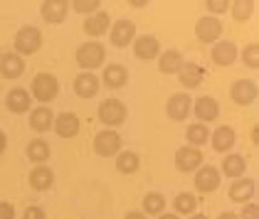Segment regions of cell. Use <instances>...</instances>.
<instances>
[{
    "label": "cell",
    "mask_w": 259,
    "mask_h": 219,
    "mask_svg": "<svg viewBox=\"0 0 259 219\" xmlns=\"http://www.w3.org/2000/svg\"><path fill=\"white\" fill-rule=\"evenodd\" d=\"M30 91H32L30 96H35L40 103H50V101L57 99V94H60V81L50 72H40V74H35Z\"/></svg>",
    "instance_id": "obj_1"
},
{
    "label": "cell",
    "mask_w": 259,
    "mask_h": 219,
    "mask_svg": "<svg viewBox=\"0 0 259 219\" xmlns=\"http://www.w3.org/2000/svg\"><path fill=\"white\" fill-rule=\"evenodd\" d=\"M106 60V47L101 44V42H84L79 44V49H77V64H79L84 72H94V69H99L101 64Z\"/></svg>",
    "instance_id": "obj_2"
},
{
    "label": "cell",
    "mask_w": 259,
    "mask_h": 219,
    "mask_svg": "<svg viewBox=\"0 0 259 219\" xmlns=\"http://www.w3.org/2000/svg\"><path fill=\"white\" fill-rule=\"evenodd\" d=\"M99 121L106 126V128H114V126H121L126 121V103L119 99H104L99 103Z\"/></svg>",
    "instance_id": "obj_3"
},
{
    "label": "cell",
    "mask_w": 259,
    "mask_h": 219,
    "mask_svg": "<svg viewBox=\"0 0 259 219\" xmlns=\"http://www.w3.org/2000/svg\"><path fill=\"white\" fill-rule=\"evenodd\" d=\"M42 47V32L37 27H32V25H25L18 30V35H15V52L18 54H35L37 49Z\"/></svg>",
    "instance_id": "obj_4"
},
{
    "label": "cell",
    "mask_w": 259,
    "mask_h": 219,
    "mask_svg": "<svg viewBox=\"0 0 259 219\" xmlns=\"http://www.w3.org/2000/svg\"><path fill=\"white\" fill-rule=\"evenodd\" d=\"M94 153L101 158H111L121 153V136L111 128H104L94 136Z\"/></svg>",
    "instance_id": "obj_5"
},
{
    "label": "cell",
    "mask_w": 259,
    "mask_h": 219,
    "mask_svg": "<svg viewBox=\"0 0 259 219\" xmlns=\"http://www.w3.org/2000/svg\"><path fill=\"white\" fill-rule=\"evenodd\" d=\"M136 40V25L134 20H116L111 22V27H109V42L114 44V47H128L131 42Z\"/></svg>",
    "instance_id": "obj_6"
},
{
    "label": "cell",
    "mask_w": 259,
    "mask_h": 219,
    "mask_svg": "<svg viewBox=\"0 0 259 219\" xmlns=\"http://www.w3.org/2000/svg\"><path fill=\"white\" fill-rule=\"evenodd\" d=\"M259 96V89L254 81L249 79H237L230 86V99L235 101L237 106H252Z\"/></svg>",
    "instance_id": "obj_7"
},
{
    "label": "cell",
    "mask_w": 259,
    "mask_h": 219,
    "mask_svg": "<svg viewBox=\"0 0 259 219\" xmlns=\"http://www.w3.org/2000/svg\"><path fill=\"white\" fill-rule=\"evenodd\" d=\"M222 20L220 18H212V15H205L195 22V37H198L202 44H210V42H218L220 35H222Z\"/></svg>",
    "instance_id": "obj_8"
},
{
    "label": "cell",
    "mask_w": 259,
    "mask_h": 219,
    "mask_svg": "<svg viewBox=\"0 0 259 219\" xmlns=\"http://www.w3.org/2000/svg\"><path fill=\"white\" fill-rule=\"evenodd\" d=\"M165 114L173 121H185L193 114V99L190 94H173L168 103H165Z\"/></svg>",
    "instance_id": "obj_9"
},
{
    "label": "cell",
    "mask_w": 259,
    "mask_h": 219,
    "mask_svg": "<svg viewBox=\"0 0 259 219\" xmlns=\"http://www.w3.org/2000/svg\"><path fill=\"white\" fill-rule=\"evenodd\" d=\"M40 15L42 20L50 22V25H60L69 15V3L67 0H45L40 5Z\"/></svg>",
    "instance_id": "obj_10"
},
{
    "label": "cell",
    "mask_w": 259,
    "mask_h": 219,
    "mask_svg": "<svg viewBox=\"0 0 259 219\" xmlns=\"http://www.w3.org/2000/svg\"><path fill=\"white\" fill-rule=\"evenodd\" d=\"M218 187H220V170L215 165H200L198 173H195V190L210 195Z\"/></svg>",
    "instance_id": "obj_11"
},
{
    "label": "cell",
    "mask_w": 259,
    "mask_h": 219,
    "mask_svg": "<svg viewBox=\"0 0 259 219\" xmlns=\"http://www.w3.org/2000/svg\"><path fill=\"white\" fill-rule=\"evenodd\" d=\"M200 165H202V153L200 148H190V145H183L176 150V168L180 173H195Z\"/></svg>",
    "instance_id": "obj_12"
},
{
    "label": "cell",
    "mask_w": 259,
    "mask_h": 219,
    "mask_svg": "<svg viewBox=\"0 0 259 219\" xmlns=\"http://www.w3.org/2000/svg\"><path fill=\"white\" fill-rule=\"evenodd\" d=\"M22 74H25V60L18 52L0 54V77L3 79H18Z\"/></svg>",
    "instance_id": "obj_13"
},
{
    "label": "cell",
    "mask_w": 259,
    "mask_h": 219,
    "mask_svg": "<svg viewBox=\"0 0 259 219\" xmlns=\"http://www.w3.org/2000/svg\"><path fill=\"white\" fill-rule=\"evenodd\" d=\"M193 116L198 119V123H210L220 116V103L212 96H200L198 101H193Z\"/></svg>",
    "instance_id": "obj_14"
},
{
    "label": "cell",
    "mask_w": 259,
    "mask_h": 219,
    "mask_svg": "<svg viewBox=\"0 0 259 219\" xmlns=\"http://www.w3.org/2000/svg\"><path fill=\"white\" fill-rule=\"evenodd\" d=\"M134 54L143 62H151V60H158L160 54V42L153 37V35H141L134 40Z\"/></svg>",
    "instance_id": "obj_15"
},
{
    "label": "cell",
    "mask_w": 259,
    "mask_h": 219,
    "mask_svg": "<svg viewBox=\"0 0 259 219\" xmlns=\"http://www.w3.org/2000/svg\"><path fill=\"white\" fill-rule=\"evenodd\" d=\"M210 60L215 62L218 67H232L235 60H237V44L230 40L215 42V47H212V52H210Z\"/></svg>",
    "instance_id": "obj_16"
},
{
    "label": "cell",
    "mask_w": 259,
    "mask_h": 219,
    "mask_svg": "<svg viewBox=\"0 0 259 219\" xmlns=\"http://www.w3.org/2000/svg\"><path fill=\"white\" fill-rule=\"evenodd\" d=\"M254 195H257V182L252 178H239L230 185V199H232V202L247 204Z\"/></svg>",
    "instance_id": "obj_17"
},
{
    "label": "cell",
    "mask_w": 259,
    "mask_h": 219,
    "mask_svg": "<svg viewBox=\"0 0 259 219\" xmlns=\"http://www.w3.org/2000/svg\"><path fill=\"white\" fill-rule=\"evenodd\" d=\"M74 94H77L79 99H92V96H97V94H99V77L92 74V72H81V74H77V79H74Z\"/></svg>",
    "instance_id": "obj_18"
},
{
    "label": "cell",
    "mask_w": 259,
    "mask_h": 219,
    "mask_svg": "<svg viewBox=\"0 0 259 219\" xmlns=\"http://www.w3.org/2000/svg\"><path fill=\"white\" fill-rule=\"evenodd\" d=\"M205 79V72H202V67L195 64V62H183V67H180L178 72V81L185 86V89H198L200 84Z\"/></svg>",
    "instance_id": "obj_19"
},
{
    "label": "cell",
    "mask_w": 259,
    "mask_h": 219,
    "mask_svg": "<svg viewBox=\"0 0 259 219\" xmlns=\"http://www.w3.org/2000/svg\"><path fill=\"white\" fill-rule=\"evenodd\" d=\"M55 131H57V136L60 138H74L77 133H79V116L77 114H69V111H64V114H60L57 119H55Z\"/></svg>",
    "instance_id": "obj_20"
},
{
    "label": "cell",
    "mask_w": 259,
    "mask_h": 219,
    "mask_svg": "<svg viewBox=\"0 0 259 219\" xmlns=\"http://www.w3.org/2000/svg\"><path fill=\"white\" fill-rule=\"evenodd\" d=\"M109 27H111V15L109 13H94V15H89L87 20H84V32L87 35H92V37H101V35H106L109 32Z\"/></svg>",
    "instance_id": "obj_21"
},
{
    "label": "cell",
    "mask_w": 259,
    "mask_h": 219,
    "mask_svg": "<svg viewBox=\"0 0 259 219\" xmlns=\"http://www.w3.org/2000/svg\"><path fill=\"white\" fill-rule=\"evenodd\" d=\"M30 103H32V96L27 89H13L8 96H5V106L10 114H27L30 111Z\"/></svg>",
    "instance_id": "obj_22"
},
{
    "label": "cell",
    "mask_w": 259,
    "mask_h": 219,
    "mask_svg": "<svg viewBox=\"0 0 259 219\" xmlns=\"http://www.w3.org/2000/svg\"><path fill=\"white\" fill-rule=\"evenodd\" d=\"M235 140H237V136L230 126H220L215 133H210V143L218 153H230L235 148Z\"/></svg>",
    "instance_id": "obj_23"
},
{
    "label": "cell",
    "mask_w": 259,
    "mask_h": 219,
    "mask_svg": "<svg viewBox=\"0 0 259 219\" xmlns=\"http://www.w3.org/2000/svg\"><path fill=\"white\" fill-rule=\"evenodd\" d=\"M101 79H104V84L109 89H121L128 81V69L123 64H109V67H104V77Z\"/></svg>",
    "instance_id": "obj_24"
},
{
    "label": "cell",
    "mask_w": 259,
    "mask_h": 219,
    "mask_svg": "<svg viewBox=\"0 0 259 219\" xmlns=\"http://www.w3.org/2000/svg\"><path fill=\"white\" fill-rule=\"evenodd\" d=\"M222 173L227 175V178H244V173H247V160L244 155H239V153H227L225 160H222Z\"/></svg>",
    "instance_id": "obj_25"
},
{
    "label": "cell",
    "mask_w": 259,
    "mask_h": 219,
    "mask_svg": "<svg viewBox=\"0 0 259 219\" xmlns=\"http://www.w3.org/2000/svg\"><path fill=\"white\" fill-rule=\"evenodd\" d=\"M52 123H55V114H52L47 106H37V108L30 111V128H32V131L45 133V131L52 128Z\"/></svg>",
    "instance_id": "obj_26"
},
{
    "label": "cell",
    "mask_w": 259,
    "mask_h": 219,
    "mask_svg": "<svg viewBox=\"0 0 259 219\" xmlns=\"http://www.w3.org/2000/svg\"><path fill=\"white\" fill-rule=\"evenodd\" d=\"M55 185V173L47 168V165H37L35 170H30V187L37 190V192H45Z\"/></svg>",
    "instance_id": "obj_27"
},
{
    "label": "cell",
    "mask_w": 259,
    "mask_h": 219,
    "mask_svg": "<svg viewBox=\"0 0 259 219\" xmlns=\"http://www.w3.org/2000/svg\"><path fill=\"white\" fill-rule=\"evenodd\" d=\"M183 54H180L178 49H168V52H163L158 54V69L160 74H178L180 67H183Z\"/></svg>",
    "instance_id": "obj_28"
},
{
    "label": "cell",
    "mask_w": 259,
    "mask_h": 219,
    "mask_svg": "<svg viewBox=\"0 0 259 219\" xmlns=\"http://www.w3.org/2000/svg\"><path fill=\"white\" fill-rule=\"evenodd\" d=\"M139 165H141V158H139V153H134V150H123V153L116 155V170H119L121 175L139 173Z\"/></svg>",
    "instance_id": "obj_29"
},
{
    "label": "cell",
    "mask_w": 259,
    "mask_h": 219,
    "mask_svg": "<svg viewBox=\"0 0 259 219\" xmlns=\"http://www.w3.org/2000/svg\"><path fill=\"white\" fill-rule=\"evenodd\" d=\"M50 143L42 138H35L27 143V158L32 160V162H37V165H45L47 160H50Z\"/></svg>",
    "instance_id": "obj_30"
},
{
    "label": "cell",
    "mask_w": 259,
    "mask_h": 219,
    "mask_svg": "<svg viewBox=\"0 0 259 219\" xmlns=\"http://www.w3.org/2000/svg\"><path fill=\"white\" fill-rule=\"evenodd\" d=\"M195 209H198V197L195 195H190V192H180V195H176V199H173V214H195Z\"/></svg>",
    "instance_id": "obj_31"
},
{
    "label": "cell",
    "mask_w": 259,
    "mask_h": 219,
    "mask_svg": "<svg viewBox=\"0 0 259 219\" xmlns=\"http://www.w3.org/2000/svg\"><path fill=\"white\" fill-rule=\"evenodd\" d=\"M254 8H257L254 0H235V3H230V13H232V18L237 22L249 20L254 15Z\"/></svg>",
    "instance_id": "obj_32"
},
{
    "label": "cell",
    "mask_w": 259,
    "mask_h": 219,
    "mask_svg": "<svg viewBox=\"0 0 259 219\" xmlns=\"http://www.w3.org/2000/svg\"><path fill=\"white\" fill-rule=\"evenodd\" d=\"M185 138H188V145H190V148H200V145H205V143H207L210 131H207V126H205V123H193V126H188Z\"/></svg>",
    "instance_id": "obj_33"
},
{
    "label": "cell",
    "mask_w": 259,
    "mask_h": 219,
    "mask_svg": "<svg viewBox=\"0 0 259 219\" xmlns=\"http://www.w3.org/2000/svg\"><path fill=\"white\" fill-rule=\"evenodd\" d=\"M163 214L165 212V197L160 195V192H148L146 197H143V214Z\"/></svg>",
    "instance_id": "obj_34"
},
{
    "label": "cell",
    "mask_w": 259,
    "mask_h": 219,
    "mask_svg": "<svg viewBox=\"0 0 259 219\" xmlns=\"http://www.w3.org/2000/svg\"><path fill=\"white\" fill-rule=\"evenodd\" d=\"M242 62H244V67H249V69H259V44L257 42H252V44H247V47L242 49Z\"/></svg>",
    "instance_id": "obj_35"
},
{
    "label": "cell",
    "mask_w": 259,
    "mask_h": 219,
    "mask_svg": "<svg viewBox=\"0 0 259 219\" xmlns=\"http://www.w3.org/2000/svg\"><path fill=\"white\" fill-rule=\"evenodd\" d=\"M72 8L77 13H84V15H94V13H99L101 3L99 0H77V3H72Z\"/></svg>",
    "instance_id": "obj_36"
},
{
    "label": "cell",
    "mask_w": 259,
    "mask_h": 219,
    "mask_svg": "<svg viewBox=\"0 0 259 219\" xmlns=\"http://www.w3.org/2000/svg\"><path fill=\"white\" fill-rule=\"evenodd\" d=\"M205 8H207V13H212V18H215V15H222V13L230 10V3H227V0H207Z\"/></svg>",
    "instance_id": "obj_37"
},
{
    "label": "cell",
    "mask_w": 259,
    "mask_h": 219,
    "mask_svg": "<svg viewBox=\"0 0 259 219\" xmlns=\"http://www.w3.org/2000/svg\"><path fill=\"white\" fill-rule=\"evenodd\" d=\"M237 219H259V207L254 202H247L244 209H242V214H239Z\"/></svg>",
    "instance_id": "obj_38"
},
{
    "label": "cell",
    "mask_w": 259,
    "mask_h": 219,
    "mask_svg": "<svg viewBox=\"0 0 259 219\" xmlns=\"http://www.w3.org/2000/svg\"><path fill=\"white\" fill-rule=\"evenodd\" d=\"M25 219H47V214H45V209H42V207L30 204V207L25 209Z\"/></svg>",
    "instance_id": "obj_39"
},
{
    "label": "cell",
    "mask_w": 259,
    "mask_h": 219,
    "mask_svg": "<svg viewBox=\"0 0 259 219\" xmlns=\"http://www.w3.org/2000/svg\"><path fill=\"white\" fill-rule=\"evenodd\" d=\"M0 219H15V207L10 202H0Z\"/></svg>",
    "instance_id": "obj_40"
},
{
    "label": "cell",
    "mask_w": 259,
    "mask_h": 219,
    "mask_svg": "<svg viewBox=\"0 0 259 219\" xmlns=\"http://www.w3.org/2000/svg\"><path fill=\"white\" fill-rule=\"evenodd\" d=\"M123 219H148V217H146L143 212H128V214H126Z\"/></svg>",
    "instance_id": "obj_41"
},
{
    "label": "cell",
    "mask_w": 259,
    "mask_h": 219,
    "mask_svg": "<svg viewBox=\"0 0 259 219\" xmlns=\"http://www.w3.org/2000/svg\"><path fill=\"white\" fill-rule=\"evenodd\" d=\"M5 148H8V136L0 131V153H5Z\"/></svg>",
    "instance_id": "obj_42"
},
{
    "label": "cell",
    "mask_w": 259,
    "mask_h": 219,
    "mask_svg": "<svg viewBox=\"0 0 259 219\" xmlns=\"http://www.w3.org/2000/svg\"><path fill=\"white\" fill-rule=\"evenodd\" d=\"M257 133H259V128H257V123H254V126H252V133H249V136H252V143H254V145H257V138H259Z\"/></svg>",
    "instance_id": "obj_43"
},
{
    "label": "cell",
    "mask_w": 259,
    "mask_h": 219,
    "mask_svg": "<svg viewBox=\"0 0 259 219\" xmlns=\"http://www.w3.org/2000/svg\"><path fill=\"white\" fill-rule=\"evenodd\" d=\"M158 219H180V217L173 214V212H163V214H158Z\"/></svg>",
    "instance_id": "obj_44"
},
{
    "label": "cell",
    "mask_w": 259,
    "mask_h": 219,
    "mask_svg": "<svg viewBox=\"0 0 259 219\" xmlns=\"http://www.w3.org/2000/svg\"><path fill=\"white\" fill-rule=\"evenodd\" d=\"M218 219H237V214H235V212H222Z\"/></svg>",
    "instance_id": "obj_45"
},
{
    "label": "cell",
    "mask_w": 259,
    "mask_h": 219,
    "mask_svg": "<svg viewBox=\"0 0 259 219\" xmlns=\"http://www.w3.org/2000/svg\"><path fill=\"white\" fill-rule=\"evenodd\" d=\"M190 219H210V217H205V214H198V212H195V214H190Z\"/></svg>",
    "instance_id": "obj_46"
}]
</instances>
